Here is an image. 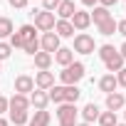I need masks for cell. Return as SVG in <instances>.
I'll return each mask as SVG.
<instances>
[{
  "label": "cell",
  "instance_id": "obj_5",
  "mask_svg": "<svg viewBox=\"0 0 126 126\" xmlns=\"http://www.w3.org/2000/svg\"><path fill=\"white\" fill-rule=\"evenodd\" d=\"M74 52H79V54H92L94 49H96V45H94V37L92 35H87V32H79L77 37H74V47H72Z\"/></svg>",
  "mask_w": 126,
  "mask_h": 126
},
{
  "label": "cell",
  "instance_id": "obj_1",
  "mask_svg": "<svg viewBox=\"0 0 126 126\" xmlns=\"http://www.w3.org/2000/svg\"><path fill=\"white\" fill-rule=\"evenodd\" d=\"M59 79L64 87H77V82L84 79V64L82 62H72V64H67L64 69L59 72Z\"/></svg>",
  "mask_w": 126,
  "mask_h": 126
},
{
  "label": "cell",
  "instance_id": "obj_34",
  "mask_svg": "<svg viewBox=\"0 0 126 126\" xmlns=\"http://www.w3.org/2000/svg\"><path fill=\"white\" fill-rule=\"evenodd\" d=\"M99 5L101 8H111V5H116V0H99Z\"/></svg>",
  "mask_w": 126,
  "mask_h": 126
},
{
  "label": "cell",
  "instance_id": "obj_16",
  "mask_svg": "<svg viewBox=\"0 0 126 126\" xmlns=\"http://www.w3.org/2000/svg\"><path fill=\"white\" fill-rule=\"evenodd\" d=\"M54 35H57V37H72V35H74L72 22H69V20H57V22H54Z\"/></svg>",
  "mask_w": 126,
  "mask_h": 126
},
{
  "label": "cell",
  "instance_id": "obj_15",
  "mask_svg": "<svg viewBox=\"0 0 126 126\" xmlns=\"http://www.w3.org/2000/svg\"><path fill=\"white\" fill-rule=\"evenodd\" d=\"M79 114H82L84 124H94V121L99 119V114H101V111H99V106H96L94 101H89V104H87V106H84V109H82Z\"/></svg>",
  "mask_w": 126,
  "mask_h": 126
},
{
  "label": "cell",
  "instance_id": "obj_36",
  "mask_svg": "<svg viewBox=\"0 0 126 126\" xmlns=\"http://www.w3.org/2000/svg\"><path fill=\"white\" fill-rule=\"evenodd\" d=\"M119 54H121V57H124V59H126V42H124V45H121V49H119Z\"/></svg>",
  "mask_w": 126,
  "mask_h": 126
},
{
  "label": "cell",
  "instance_id": "obj_3",
  "mask_svg": "<svg viewBox=\"0 0 126 126\" xmlns=\"http://www.w3.org/2000/svg\"><path fill=\"white\" fill-rule=\"evenodd\" d=\"M77 104H59L57 106V121L59 126H77Z\"/></svg>",
  "mask_w": 126,
  "mask_h": 126
},
{
  "label": "cell",
  "instance_id": "obj_30",
  "mask_svg": "<svg viewBox=\"0 0 126 126\" xmlns=\"http://www.w3.org/2000/svg\"><path fill=\"white\" fill-rule=\"evenodd\" d=\"M114 77H116V84H119V87H126V67H124V69H119Z\"/></svg>",
  "mask_w": 126,
  "mask_h": 126
},
{
  "label": "cell",
  "instance_id": "obj_28",
  "mask_svg": "<svg viewBox=\"0 0 126 126\" xmlns=\"http://www.w3.org/2000/svg\"><path fill=\"white\" fill-rule=\"evenodd\" d=\"M13 54V47L8 45V42H0V62H3V59H8Z\"/></svg>",
  "mask_w": 126,
  "mask_h": 126
},
{
  "label": "cell",
  "instance_id": "obj_9",
  "mask_svg": "<svg viewBox=\"0 0 126 126\" xmlns=\"http://www.w3.org/2000/svg\"><path fill=\"white\" fill-rule=\"evenodd\" d=\"M69 22H72V27H74V30H79V32H82V30H87V27L92 25V15H89V13H84V10H77V13L72 15V20H69Z\"/></svg>",
  "mask_w": 126,
  "mask_h": 126
},
{
  "label": "cell",
  "instance_id": "obj_20",
  "mask_svg": "<svg viewBox=\"0 0 126 126\" xmlns=\"http://www.w3.org/2000/svg\"><path fill=\"white\" fill-rule=\"evenodd\" d=\"M92 15V20H94V25H99V22H104V20H109L111 17V13H109V8H94V13H89Z\"/></svg>",
  "mask_w": 126,
  "mask_h": 126
},
{
  "label": "cell",
  "instance_id": "obj_18",
  "mask_svg": "<svg viewBox=\"0 0 126 126\" xmlns=\"http://www.w3.org/2000/svg\"><path fill=\"white\" fill-rule=\"evenodd\" d=\"M35 67H37L40 72L49 69V67H52V54H47V52H42V49H40V52L35 54Z\"/></svg>",
  "mask_w": 126,
  "mask_h": 126
},
{
  "label": "cell",
  "instance_id": "obj_22",
  "mask_svg": "<svg viewBox=\"0 0 126 126\" xmlns=\"http://www.w3.org/2000/svg\"><path fill=\"white\" fill-rule=\"evenodd\" d=\"M64 87V84H62ZM82 96V92L77 87H64V104H77V99Z\"/></svg>",
  "mask_w": 126,
  "mask_h": 126
},
{
  "label": "cell",
  "instance_id": "obj_27",
  "mask_svg": "<svg viewBox=\"0 0 126 126\" xmlns=\"http://www.w3.org/2000/svg\"><path fill=\"white\" fill-rule=\"evenodd\" d=\"M106 64V69H109V74H114V72H119V69H124V57L121 54H116L114 59H109V62H104Z\"/></svg>",
  "mask_w": 126,
  "mask_h": 126
},
{
  "label": "cell",
  "instance_id": "obj_11",
  "mask_svg": "<svg viewBox=\"0 0 126 126\" xmlns=\"http://www.w3.org/2000/svg\"><path fill=\"white\" fill-rule=\"evenodd\" d=\"M30 106H35L37 111L40 109H47V104H49V96H47V92H42V89H37V92H30Z\"/></svg>",
  "mask_w": 126,
  "mask_h": 126
},
{
  "label": "cell",
  "instance_id": "obj_33",
  "mask_svg": "<svg viewBox=\"0 0 126 126\" xmlns=\"http://www.w3.org/2000/svg\"><path fill=\"white\" fill-rule=\"evenodd\" d=\"M5 111H8V99H5V96H0V116H3Z\"/></svg>",
  "mask_w": 126,
  "mask_h": 126
},
{
  "label": "cell",
  "instance_id": "obj_8",
  "mask_svg": "<svg viewBox=\"0 0 126 126\" xmlns=\"http://www.w3.org/2000/svg\"><path fill=\"white\" fill-rule=\"evenodd\" d=\"M35 87H37V89H42V92L52 89V87H54V74H52L49 69L37 72V74H35Z\"/></svg>",
  "mask_w": 126,
  "mask_h": 126
},
{
  "label": "cell",
  "instance_id": "obj_23",
  "mask_svg": "<svg viewBox=\"0 0 126 126\" xmlns=\"http://www.w3.org/2000/svg\"><path fill=\"white\" fill-rule=\"evenodd\" d=\"M96 27H99V32H101V35H106V37H109V35H114V32H116V20H114V17H109V20L99 22Z\"/></svg>",
  "mask_w": 126,
  "mask_h": 126
},
{
  "label": "cell",
  "instance_id": "obj_26",
  "mask_svg": "<svg viewBox=\"0 0 126 126\" xmlns=\"http://www.w3.org/2000/svg\"><path fill=\"white\" fill-rule=\"evenodd\" d=\"M10 121H13L15 126H25V124L30 121V114H27V111H10Z\"/></svg>",
  "mask_w": 126,
  "mask_h": 126
},
{
  "label": "cell",
  "instance_id": "obj_19",
  "mask_svg": "<svg viewBox=\"0 0 126 126\" xmlns=\"http://www.w3.org/2000/svg\"><path fill=\"white\" fill-rule=\"evenodd\" d=\"M27 126H49V111H45V109L35 111V116L27 121Z\"/></svg>",
  "mask_w": 126,
  "mask_h": 126
},
{
  "label": "cell",
  "instance_id": "obj_2",
  "mask_svg": "<svg viewBox=\"0 0 126 126\" xmlns=\"http://www.w3.org/2000/svg\"><path fill=\"white\" fill-rule=\"evenodd\" d=\"M32 40H37V35H35V25H22L17 32H13L10 35V47L13 49H22L27 42H32Z\"/></svg>",
  "mask_w": 126,
  "mask_h": 126
},
{
  "label": "cell",
  "instance_id": "obj_32",
  "mask_svg": "<svg viewBox=\"0 0 126 126\" xmlns=\"http://www.w3.org/2000/svg\"><path fill=\"white\" fill-rule=\"evenodd\" d=\"M116 32L126 37V20H121V22H116Z\"/></svg>",
  "mask_w": 126,
  "mask_h": 126
},
{
  "label": "cell",
  "instance_id": "obj_21",
  "mask_svg": "<svg viewBox=\"0 0 126 126\" xmlns=\"http://www.w3.org/2000/svg\"><path fill=\"white\" fill-rule=\"evenodd\" d=\"M119 54V49L114 47V45H101L99 47V57H101V62H109V59H114Z\"/></svg>",
  "mask_w": 126,
  "mask_h": 126
},
{
  "label": "cell",
  "instance_id": "obj_39",
  "mask_svg": "<svg viewBox=\"0 0 126 126\" xmlns=\"http://www.w3.org/2000/svg\"><path fill=\"white\" fill-rule=\"evenodd\" d=\"M116 126H126V124H116Z\"/></svg>",
  "mask_w": 126,
  "mask_h": 126
},
{
  "label": "cell",
  "instance_id": "obj_31",
  "mask_svg": "<svg viewBox=\"0 0 126 126\" xmlns=\"http://www.w3.org/2000/svg\"><path fill=\"white\" fill-rule=\"evenodd\" d=\"M10 3V8H17V10H22L25 5H27V0H8Z\"/></svg>",
  "mask_w": 126,
  "mask_h": 126
},
{
  "label": "cell",
  "instance_id": "obj_4",
  "mask_svg": "<svg viewBox=\"0 0 126 126\" xmlns=\"http://www.w3.org/2000/svg\"><path fill=\"white\" fill-rule=\"evenodd\" d=\"M35 30L40 32H52L54 30V13H47V10H35Z\"/></svg>",
  "mask_w": 126,
  "mask_h": 126
},
{
  "label": "cell",
  "instance_id": "obj_29",
  "mask_svg": "<svg viewBox=\"0 0 126 126\" xmlns=\"http://www.w3.org/2000/svg\"><path fill=\"white\" fill-rule=\"evenodd\" d=\"M62 3V0H42V10H47V13H52V10H57V5Z\"/></svg>",
  "mask_w": 126,
  "mask_h": 126
},
{
  "label": "cell",
  "instance_id": "obj_35",
  "mask_svg": "<svg viewBox=\"0 0 126 126\" xmlns=\"http://www.w3.org/2000/svg\"><path fill=\"white\" fill-rule=\"evenodd\" d=\"M96 3L99 0H82V5H87V8H96Z\"/></svg>",
  "mask_w": 126,
  "mask_h": 126
},
{
  "label": "cell",
  "instance_id": "obj_13",
  "mask_svg": "<svg viewBox=\"0 0 126 126\" xmlns=\"http://www.w3.org/2000/svg\"><path fill=\"white\" fill-rule=\"evenodd\" d=\"M54 62L62 64V67L72 64V62H74V49H72V47H59V49L54 52Z\"/></svg>",
  "mask_w": 126,
  "mask_h": 126
},
{
  "label": "cell",
  "instance_id": "obj_6",
  "mask_svg": "<svg viewBox=\"0 0 126 126\" xmlns=\"http://www.w3.org/2000/svg\"><path fill=\"white\" fill-rule=\"evenodd\" d=\"M40 49H42V52H47V54L57 52V49H59V37H57L54 32H45V35H42V40H40Z\"/></svg>",
  "mask_w": 126,
  "mask_h": 126
},
{
  "label": "cell",
  "instance_id": "obj_17",
  "mask_svg": "<svg viewBox=\"0 0 126 126\" xmlns=\"http://www.w3.org/2000/svg\"><path fill=\"white\" fill-rule=\"evenodd\" d=\"M99 89H101L104 94H111V92H116V89H119V84H116V77H114V74H104V77L99 79Z\"/></svg>",
  "mask_w": 126,
  "mask_h": 126
},
{
  "label": "cell",
  "instance_id": "obj_14",
  "mask_svg": "<svg viewBox=\"0 0 126 126\" xmlns=\"http://www.w3.org/2000/svg\"><path fill=\"white\" fill-rule=\"evenodd\" d=\"M54 13L59 15V20H72V15L77 13V8H74L72 0H62V3L57 5V10H54Z\"/></svg>",
  "mask_w": 126,
  "mask_h": 126
},
{
  "label": "cell",
  "instance_id": "obj_38",
  "mask_svg": "<svg viewBox=\"0 0 126 126\" xmlns=\"http://www.w3.org/2000/svg\"><path fill=\"white\" fill-rule=\"evenodd\" d=\"M77 126H92V124H77Z\"/></svg>",
  "mask_w": 126,
  "mask_h": 126
},
{
  "label": "cell",
  "instance_id": "obj_12",
  "mask_svg": "<svg viewBox=\"0 0 126 126\" xmlns=\"http://www.w3.org/2000/svg\"><path fill=\"white\" fill-rule=\"evenodd\" d=\"M124 104H126V96L121 94V92H111V94H106V109L109 111H119V109H124Z\"/></svg>",
  "mask_w": 126,
  "mask_h": 126
},
{
  "label": "cell",
  "instance_id": "obj_25",
  "mask_svg": "<svg viewBox=\"0 0 126 126\" xmlns=\"http://www.w3.org/2000/svg\"><path fill=\"white\" fill-rule=\"evenodd\" d=\"M15 30H13V20L10 17H0V40H5V37H10Z\"/></svg>",
  "mask_w": 126,
  "mask_h": 126
},
{
  "label": "cell",
  "instance_id": "obj_7",
  "mask_svg": "<svg viewBox=\"0 0 126 126\" xmlns=\"http://www.w3.org/2000/svg\"><path fill=\"white\" fill-rule=\"evenodd\" d=\"M30 92H35V79L30 74H20L15 79V94H25L27 96Z\"/></svg>",
  "mask_w": 126,
  "mask_h": 126
},
{
  "label": "cell",
  "instance_id": "obj_24",
  "mask_svg": "<svg viewBox=\"0 0 126 126\" xmlns=\"http://www.w3.org/2000/svg\"><path fill=\"white\" fill-rule=\"evenodd\" d=\"M96 121H99V126H116V124H119V121H116V114H114V111H101Z\"/></svg>",
  "mask_w": 126,
  "mask_h": 126
},
{
  "label": "cell",
  "instance_id": "obj_37",
  "mask_svg": "<svg viewBox=\"0 0 126 126\" xmlns=\"http://www.w3.org/2000/svg\"><path fill=\"white\" fill-rule=\"evenodd\" d=\"M0 126H8V121H5V119H3V116H0Z\"/></svg>",
  "mask_w": 126,
  "mask_h": 126
},
{
  "label": "cell",
  "instance_id": "obj_10",
  "mask_svg": "<svg viewBox=\"0 0 126 126\" xmlns=\"http://www.w3.org/2000/svg\"><path fill=\"white\" fill-rule=\"evenodd\" d=\"M8 109H10V111H27V109H30V99H27L25 94H13V96L8 99Z\"/></svg>",
  "mask_w": 126,
  "mask_h": 126
}]
</instances>
